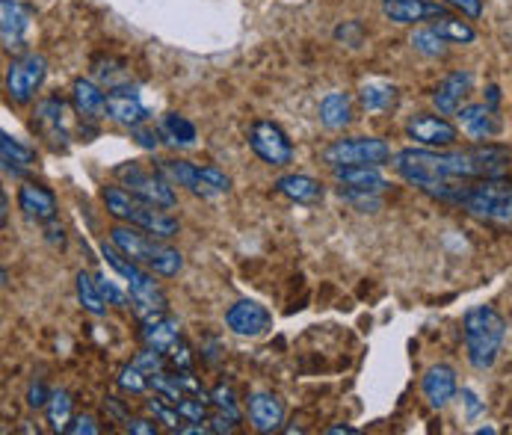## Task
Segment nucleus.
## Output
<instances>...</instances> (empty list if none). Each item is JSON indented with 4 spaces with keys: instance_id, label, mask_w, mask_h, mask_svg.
I'll return each instance as SVG.
<instances>
[{
    "instance_id": "nucleus-28",
    "label": "nucleus",
    "mask_w": 512,
    "mask_h": 435,
    "mask_svg": "<svg viewBox=\"0 0 512 435\" xmlns=\"http://www.w3.org/2000/svg\"><path fill=\"white\" fill-rule=\"evenodd\" d=\"M77 299H80V305L89 311V314H95V317H101L107 308H104V293L98 288V282L92 279V276H86V273H77Z\"/></svg>"
},
{
    "instance_id": "nucleus-24",
    "label": "nucleus",
    "mask_w": 512,
    "mask_h": 435,
    "mask_svg": "<svg viewBox=\"0 0 512 435\" xmlns=\"http://www.w3.org/2000/svg\"><path fill=\"white\" fill-rule=\"evenodd\" d=\"M72 101H74V110L83 116V119H104V113H107V98H104V92L92 83V80H74L72 86Z\"/></svg>"
},
{
    "instance_id": "nucleus-34",
    "label": "nucleus",
    "mask_w": 512,
    "mask_h": 435,
    "mask_svg": "<svg viewBox=\"0 0 512 435\" xmlns=\"http://www.w3.org/2000/svg\"><path fill=\"white\" fill-rule=\"evenodd\" d=\"M391 101H394V86H388L382 80H373V83L362 86V104L367 110H385Z\"/></svg>"
},
{
    "instance_id": "nucleus-45",
    "label": "nucleus",
    "mask_w": 512,
    "mask_h": 435,
    "mask_svg": "<svg viewBox=\"0 0 512 435\" xmlns=\"http://www.w3.org/2000/svg\"><path fill=\"white\" fill-rule=\"evenodd\" d=\"M335 36H338V39H344V42H350V45H359V42H362V24L350 21V24L338 27V33H335Z\"/></svg>"
},
{
    "instance_id": "nucleus-47",
    "label": "nucleus",
    "mask_w": 512,
    "mask_h": 435,
    "mask_svg": "<svg viewBox=\"0 0 512 435\" xmlns=\"http://www.w3.org/2000/svg\"><path fill=\"white\" fill-rule=\"evenodd\" d=\"M125 430L134 435H157V427L151 421H143V418H128L125 421Z\"/></svg>"
},
{
    "instance_id": "nucleus-22",
    "label": "nucleus",
    "mask_w": 512,
    "mask_h": 435,
    "mask_svg": "<svg viewBox=\"0 0 512 435\" xmlns=\"http://www.w3.org/2000/svg\"><path fill=\"white\" fill-rule=\"evenodd\" d=\"M143 341L151 350L169 353L175 341H181V323L169 314H157L151 320H143Z\"/></svg>"
},
{
    "instance_id": "nucleus-3",
    "label": "nucleus",
    "mask_w": 512,
    "mask_h": 435,
    "mask_svg": "<svg viewBox=\"0 0 512 435\" xmlns=\"http://www.w3.org/2000/svg\"><path fill=\"white\" fill-rule=\"evenodd\" d=\"M465 350H468V362L474 364L477 370L492 367L504 338H507V323L504 317L492 308V305H477L465 314Z\"/></svg>"
},
{
    "instance_id": "nucleus-14",
    "label": "nucleus",
    "mask_w": 512,
    "mask_h": 435,
    "mask_svg": "<svg viewBox=\"0 0 512 435\" xmlns=\"http://www.w3.org/2000/svg\"><path fill=\"white\" fill-rule=\"evenodd\" d=\"M30 30V12L18 0H0V36L6 51H18Z\"/></svg>"
},
{
    "instance_id": "nucleus-13",
    "label": "nucleus",
    "mask_w": 512,
    "mask_h": 435,
    "mask_svg": "<svg viewBox=\"0 0 512 435\" xmlns=\"http://www.w3.org/2000/svg\"><path fill=\"white\" fill-rule=\"evenodd\" d=\"M249 421L258 433H276L285 424V403L276 394L258 391L249 397Z\"/></svg>"
},
{
    "instance_id": "nucleus-21",
    "label": "nucleus",
    "mask_w": 512,
    "mask_h": 435,
    "mask_svg": "<svg viewBox=\"0 0 512 435\" xmlns=\"http://www.w3.org/2000/svg\"><path fill=\"white\" fill-rule=\"evenodd\" d=\"M421 388H424V397H427L430 406H436V409L447 406L453 400V394H456V373H453V367H447V364L430 367L424 373Z\"/></svg>"
},
{
    "instance_id": "nucleus-39",
    "label": "nucleus",
    "mask_w": 512,
    "mask_h": 435,
    "mask_svg": "<svg viewBox=\"0 0 512 435\" xmlns=\"http://www.w3.org/2000/svg\"><path fill=\"white\" fill-rule=\"evenodd\" d=\"M163 362H166V353H160V350H143L140 356H137V367L143 370V373H148V376H154V373H160L163 370Z\"/></svg>"
},
{
    "instance_id": "nucleus-32",
    "label": "nucleus",
    "mask_w": 512,
    "mask_h": 435,
    "mask_svg": "<svg viewBox=\"0 0 512 435\" xmlns=\"http://www.w3.org/2000/svg\"><path fill=\"white\" fill-rule=\"evenodd\" d=\"M436 33H441L447 42H462V45H468V42L477 39V33H474V27H471L468 21H462V18H447V15L436 24Z\"/></svg>"
},
{
    "instance_id": "nucleus-17",
    "label": "nucleus",
    "mask_w": 512,
    "mask_h": 435,
    "mask_svg": "<svg viewBox=\"0 0 512 435\" xmlns=\"http://www.w3.org/2000/svg\"><path fill=\"white\" fill-rule=\"evenodd\" d=\"M382 12L397 24H418L430 18H444V6L430 0H382Z\"/></svg>"
},
{
    "instance_id": "nucleus-18",
    "label": "nucleus",
    "mask_w": 512,
    "mask_h": 435,
    "mask_svg": "<svg viewBox=\"0 0 512 435\" xmlns=\"http://www.w3.org/2000/svg\"><path fill=\"white\" fill-rule=\"evenodd\" d=\"M18 208L24 211V217L36 219V222H51L57 217V199L42 184H24L18 190Z\"/></svg>"
},
{
    "instance_id": "nucleus-23",
    "label": "nucleus",
    "mask_w": 512,
    "mask_h": 435,
    "mask_svg": "<svg viewBox=\"0 0 512 435\" xmlns=\"http://www.w3.org/2000/svg\"><path fill=\"white\" fill-rule=\"evenodd\" d=\"M276 190L296 205H317L323 199V184L311 175H282L276 181Z\"/></svg>"
},
{
    "instance_id": "nucleus-35",
    "label": "nucleus",
    "mask_w": 512,
    "mask_h": 435,
    "mask_svg": "<svg viewBox=\"0 0 512 435\" xmlns=\"http://www.w3.org/2000/svg\"><path fill=\"white\" fill-rule=\"evenodd\" d=\"M169 403V400H166ZM163 403V397H154V400H148V412L166 427V430H172V433H181V412H178V406H166Z\"/></svg>"
},
{
    "instance_id": "nucleus-27",
    "label": "nucleus",
    "mask_w": 512,
    "mask_h": 435,
    "mask_svg": "<svg viewBox=\"0 0 512 435\" xmlns=\"http://www.w3.org/2000/svg\"><path fill=\"white\" fill-rule=\"evenodd\" d=\"M0 157H3V166L9 172H21V169H27V166L36 163V151L27 148V145H21L18 140H12L9 134L0 137Z\"/></svg>"
},
{
    "instance_id": "nucleus-41",
    "label": "nucleus",
    "mask_w": 512,
    "mask_h": 435,
    "mask_svg": "<svg viewBox=\"0 0 512 435\" xmlns=\"http://www.w3.org/2000/svg\"><path fill=\"white\" fill-rule=\"evenodd\" d=\"M48 400H51V394L45 391V385H42V382H30V391H27V406L39 409V406H48Z\"/></svg>"
},
{
    "instance_id": "nucleus-4",
    "label": "nucleus",
    "mask_w": 512,
    "mask_h": 435,
    "mask_svg": "<svg viewBox=\"0 0 512 435\" xmlns=\"http://www.w3.org/2000/svg\"><path fill=\"white\" fill-rule=\"evenodd\" d=\"M104 205H107L110 217L125 219L128 225H137V228H143V231L160 237V240L178 234V219L169 217L166 208L148 205L125 187H104Z\"/></svg>"
},
{
    "instance_id": "nucleus-2",
    "label": "nucleus",
    "mask_w": 512,
    "mask_h": 435,
    "mask_svg": "<svg viewBox=\"0 0 512 435\" xmlns=\"http://www.w3.org/2000/svg\"><path fill=\"white\" fill-rule=\"evenodd\" d=\"M110 240L131 258L137 261L140 267L151 270L154 276H163V279H172L181 273L184 267V255L166 243H160V237H151L143 234V228H131V225H113L110 228Z\"/></svg>"
},
{
    "instance_id": "nucleus-44",
    "label": "nucleus",
    "mask_w": 512,
    "mask_h": 435,
    "mask_svg": "<svg viewBox=\"0 0 512 435\" xmlns=\"http://www.w3.org/2000/svg\"><path fill=\"white\" fill-rule=\"evenodd\" d=\"M450 6H456L462 15H468V18H480L483 15V0H447Z\"/></svg>"
},
{
    "instance_id": "nucleus-40",
    "label": "nucleus",
    "mask_w": 512,
    "mask_h": 435,
    "mask_svg": "<svg viewBox=\"0 0 512 435\" xmlns=\"http://www.w3.org/2000/svg\"><path fill=\"white\" fill-rule=\"evenodd\" d=\"M166 359L175 364V370H190L193 367V350L184 341H175L172 350L166 353Z\"/></svg>"
},
{
    "instance_id": "nucleus-15",
    "label": "nucleus",
    "mask_w": 512,
    "mask_h": 435,
    "mask_svg": "<svg viewBox=\"0 0 512 435\" xmlns=\"http://www.w3.org/2000/svg\"><path fill=\"white\" fill-rule=\"evenodd\" d=\"M332 175L344 193H382L388 187L376 166H332Z\"/></svg>"
},
{
    "instance_id": "nucleus-6",
    "label": "nucleus",
    "mask_w": 512,
    "mask_h": 435,
    "mask_svg": "<svg viewBox=\"0 0 512 435\" xmlns=\"http://www.w3.org/2000/svg\"><path fill=\"white\" fill-rule=\"evenodd\" d=\"M391 160V148L376 137H350L335 140L323 148V163L329 166H382Z\"/></svg>"
},
{
    "instance_id": "nucleus-38",
    "label": "nucleus",
    "mask_w": 512,
    "mask_h": 435,
    "mask_svg": "<svg viewBox=\"0 0 512 435\" xmlns=\"http://www.w3.org/2000/svg\"><path fill=\"white\" fill-rule=\"evenodd\" d=\"M178 412H181V418H187V421H193V424H205V415H208V409H205V397H181L178 403Z\"/></svg>"
},
{
    "instance_id": "nucleus-10",
    "label": "nucleus",
    "mask_w": 512,
    "mask_h": 435,
    "mask_svg": "<svg viewBox=\"0 0 512 435\" xmlns=\"http://www.w3.org/2000/svg\"><path fill=\"white\" fill-rule=\"evenodd\" d=\"M225 323H228L231 332H237V335H243V338H258V335L270 332L273 314H270L264 305L252 302V299H240V302H234V305L225 311Z\"/></svg>"
},
{
    "instance_id": "nucleus-30",
    "label": "nucleus",
    "mask_w": 512,
    "mask_h": 435,
    "mask_svg": "<svg viewBox=\"0 0 512 435\" xmlns=\"http://www.w3.org/2000/svg\"><path fill=\"white\" fill-rule=\"evenodd\" d=\"M163 131L169 137V143L175 145H193L196 143V125L190 119H184L181 113H169L163 119Z\"/></svg>"
},
{
    "instance_id": "nucleus-37",
    "label": "nucleus",
    "mask_w": 512,
    "mask_h": 435,
    "mask_svg": "<svg viewBox=\"0 0 512 435\" xmlns=\"http://www.w3.org/2000/svg\"><path fill=\"white\" fill-rule=\"evenodd\" d=\"M211 403L220 409L225 418H231L234 424L240 421V409H237V400H234V391L228 388V385H217L214 391H211Z\"/></svg>"
},
{
    "instance_id": "nucleus-11",
    "label": "nucleus",
    "mask_w": 512,
    "mask_h": 435,
    "mask_svg": "<svg viewBox=\"0 0 512 435\" xmlns=\"http://www.w3.org/2000/svg\"><path fill=\"white\" fill-rule=\"evenodd\" d=\"M406 134L409 140L427 148H444V145L456 143V128L444 116H430V113H418L415 119H409Z\"/></svg>"
},
{
    "instance_id": "nucleus-46",
    "label": "nucleus",
    "mask_w": 512,
    "mask_h": 435,
    "mask_svg": "<svg viewBox=\"0 0 512 435\" xmlns=\"http://www.w3.org/2000/svg\"><path fill=\"white\" fill-rule=\"evenodd\" d=\"M131 131H134V140L143 145V148H157V143H160L157 131H151L146 125H137V128H131Z\"/></svg>"
},
{
    "instance_id": "nucleus-8",
    "label": "nucleus",
    "mask_w": 512,
    "mask_h": 435,
    "mask_svg": "<svg viewBox=\"0 0 512 435\" xmlns=\"http://www.w3.org/2000/svg\"><path fill=\"white\" fill-rule=\"evenodd\" d=\"M45 74H48V63L39 54H27V57L12 60V66L6 72V95H9V101H15V104L33 101L36 92L45 83Z\"/></svg>"
},
{
    "instance_id": "nucleus-12",
    "label": "nucleus",
    "mask_w": 512,
    "mask_h": 435,
    "mask_svg": "<svg viewBox=\"0 0 512 435\" xmlns=\"http://www.w3.org/2000/svg\"><path fill=\"white\" fill-rule=\"evenodd\" d=\"M131 302H134V311L143 317V320H151L157 314H166V293L160 290V285L154 282V273H137L131 282Z\"/></svg>"
},
{
    "instance_id": "nucleus-1",
    "label": "nucleus",
    "mask_w": 512,
    "mask_h": 435,
    "mask_svg": "<svg viewBox=\"0 0 512 435\" xmlns=\"http://www.w3.org/2000/svg\"><path fill=\"white\" fill-rule=\"evenodd\" d=\"M510 151L501 145H483L468 151H433V148H406L394 154V169L412 187L444 199L462 202L468 181L474 178H504L510 172Z\"/></svg>"
},
{
    "instance_id": "nucleus-48",
    "label": "nucleus",
    "mask_w": 512,
    "mask_h": 435,
    "mask_svg": "<svg viewBox=\"0 0 512 435\" xmlns=\"http://www.w3.org/2000/svg\"><path fill=\"white\" fill-rule=\"evenodd\" d=\"M208 424H211V433H231V430H234V427H231V424H234L231 418H214V421H208Z\"/></svg>"
},
{
    "instance_id": "nucleus-49",
    "label": "nucleus",
    "mask_w": 512,
    "mask_h": 435,
    "mask_svg": "<svg viewBox=\"0 0 512 435\" xmlns=\"http://www.w3.org/2000/svg\"><path fill=\"white\" fill-rule=\"evenodd\" d=\"M356 433H359L356 427H332V430H329V435H356Z\"/></svg>"
},
{
    "instance_id": "nucleus-33",
    "label": "nucleus",
    "mask_w": 512,
    "mask_h": 435,
    "mask_svg": "<svg viewBox=\"0 0 512 435\" xmlns=\"http://www.w3.org/2000/svg\"><path fill=\"white\" fill-rule=\"evenodd\" d=\"M69 418H72V400L66 391H54L48 400V421L54 430H69Z\"/></svg>"
},
{
    "instance_id": "nucleus-29",
    "label": "nucleus",
    "mask_w": 512,
    "mask_h": 435,
    "mask_svg": "<svg viewBox=\"0 0 512 435\" xmlns=\"http://www.w3.org/2000/svg\"><path fill=\"white\" fill-rule=\"evenodd\" d=\"M231 190V178L217 169V166H202L199 169V196L202 199H214V196H222Z\"/></svg>"
},
{
    "instance_id": "nucleus-20",
    "label": "nucleus",
    "mask_w": 512,
    "mask_h": 435,
    "mask_svg": "<svg viewBox=\"0 0 512 435\" xmlns=\"http://www.w3.org/2000/svg\"><path fill=\"white\" fill-rule=\"evenodd\" d=\"M459 125L474 140H492L501 131V122H498L495 110L486 107V104H468V107H462L459 110Z\"/></svg>"
},
{
    "instance_id": "nucleus-26",
    "label": "nucleus",
    "mask_w": 512,
    "mask_h": 435,
    "mask_svg": "<svg viewBox=\"0 0 512 435\" xmlns=\"http://www.w3.org/2000/svg\"><path fill=\"white\" fill-rule=\"evenodd\" d=\"M33 125H39V131H45L51 140H66L63 137V101L60 98H48L36 107V119Z\"/></svg>"
},
{
    "instance_id": "nucleus-42",
    "label": "nucleus",
    "mask_w": 512,
    "mask_h": 435,
    "mask_svg": "<svg viewBox=\"0 0 512 435\" xmlns=\"http://www.w3.org/2000/svg\"><path fill=\"white\" fill-rule=\"evenodd\" d=\"M95 282H98V288H101V293H104V299H110L113 305H125V293L116 288L113 282H107V276H98Z\"/></svg>"
},
{
    "instance_id": "nucleus-5",
    "label": "nucleus",
    "mask_w": 512,
    "mask_h": 435,
    "mask_svg": "<svg viewBox=\"0 0 512 435\" xmlns=\"http://www.w3.org/2000/svg\"><path fill=\"white\" fill-rule=\"evenodd\" d=\"M462 205L477 219L512 225V184L504 178H483L480 184L468 187Z\"/></svg>"
},
{
    "instance_id": "nucleus-19",
    "label": "nucleus",
    "mask_w": 512,
    "mask_h": 435,
    "mask_svg": "<svg viewBox=\"0 0 512 435\" xmlns=\"http://www.w3.org/2000/svg\"><path fill=\"white\" fill-rule=\"evenodd\" d=\"M107 113H110V119H116V122H122L128 128L143 125L148 116V110L143 107V101L137 98L134 89H113L107 95Z\"/></svg>"
},
{
    "instance_id": "nucleus-36",
    "label": "nucleus",
    "mask_w": 512,
    "mask_h": 435,
    "mask_svg": "<svg viewBox=\"0 0 512 435\" xmlns=\"http://www.w3.org/2000/svg\"><path fill=\"white\" fill-rule=\"evenodd\" d=\"M148 385H151V376L143 373L137 364H131V367H125L122 373H119V388L122 391H131V394H143Z\"/></svg>"
},
{
    "instance_id": "nucleus-16",
    "label": "nucleus",
    "mask_w": 512,
    "mask_h": 435,
    "mask_svg": "<svg viewBox=\"0 0 512 435\" xmlns=\"http://www.w3.org/2000/svg\"><path fill=\"white\" fill-rule=\"evenodd\" d=\"M471 83H474L471 72H453L441 80L436 92H433V101H436L441 116H453V113L462 110V101L471 92Z\"/></svg>"
},
{
    "instance_id": "nucleus-43",
    "label": "nucleus",
    "mask_w": 512,
    "mask_h": 435,
    "mask_svg": "<svg viewBox=\"0 0 512 435\" xmlns=\"http://www.w3.org/2000/svg\"><path fill=\"white\" fill-rule=\"evenodd\" d=\"M69 433L72 435H98V424H95V418H92V415H80V418H74V424L69 427Z\"/></svg>"
},
{
    "instance_id": "nucleus-7",
    "label": "nucleus",
    "mask_w": 512,
    "mask_h": 435,
    "mask_svg": "<svg viewBox=\"0 0 512 435\" xmlns=\"http://www.w3.org/2000/svg\"><path fill=\"white\" fill-rule=\"evenodd\" d=\"M116 178L131 187L134 196H140L148 205H157V208H175V193H172V184L163 178V172H148L137 163H125L116 169Z\"/></svg>"
},
{
    "instance_id": "nucleus-25",
    "label": "nucleus",
    "mask_w": 512,
    "mask_h": 435,
    "mask_svg": "<svg viewBox=\"0 0 512 435\" xmlns=\"http://www.w3.org/2000/svg\"><path fill=\"white\" fill-rule=\"evenodd\" d=\"M353 119V101L347 92H332L320 101V122L329 128V131H341L347 128Z\"/></svg>"
},
{
    "instance_id": "nucleus-9",
    "label": "nucleus",
    "mask_w": 512,
    "mask_h": 435,
    "mask_svg": "<svg viewBox=\"0 0 512 435\" xmlns=\"http://www.w3.org/2000/svg\"><path fill=\"white\" fill-rule=\"evenodd\" d=\"M249 145L267 166H288L293 160V145L288 134L267 119H258L249 128Z\"/></svg>"
},
{
    "instance_id": "nucleus-31",
    "label": "nucleus",
    "mask_w": 512,
    "mask_h": 435,
    "mask_svg": "<svg viewBox=\"0 0 512 435\" xmlns=\"http://www.w3.org/2000/svg\"><path fill=\"white\" fill-rule=\"evenodd\" d=\"M412 48L418 51V54H424V57H444V51H447V39L436 33V27H430V30H418V33H412Z\"/></svg>"
}]
</instances>
